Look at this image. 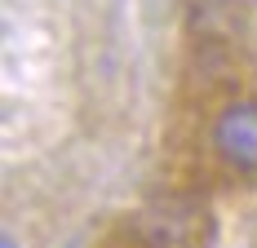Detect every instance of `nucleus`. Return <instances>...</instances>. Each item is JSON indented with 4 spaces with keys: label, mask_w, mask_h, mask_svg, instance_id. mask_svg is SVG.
Instances as JSON below:
<instances>
[{
    "label": "nucleus",
    "mask_w": 257,
    "mask_h": 248,
    "mask_svg": "<svg viewBox=\"0 0 257 248\" xmlns=\"http://www.w3.org/2000/svg\"><path fill=\"white\" fill-rule=\"evenodd\" d=\"M128 230L142 248H200L208 239V213L186 195H160L128 217Z\"/></svg>",
    "instance_id": "obj_1"
},
{
    "label": "nucleus",
    "mask_w": 257,
    "mask_h": 248,
    "mask_svg": "<svg viewBox=\"0 0 257 248\" xmlns=\"http://www.w3.org/2000/svg\"><path fill=\"white\" fill-rule=\"evenodd\" d=\"M208 147L235 173H257V98L226 102L208 124Z\"/></svg>",
    "instance_id": "obj_2"
},
{
    "label": "nucleus",
    "mask_w": 257,
    "mask_h": 248,
    "mask_svg": "<svg viewBox=\"0 0 257 248\" xmlns=\"http://www.w3.org/2000/svg\"><path fill=\"white\" fill-rule=\"evenodd\" d=\"M0 248H18V244H14V239H9V235H5V244H0Z\"/></svg>",
    "instance_id": "obj_3"
}]
</instances>
